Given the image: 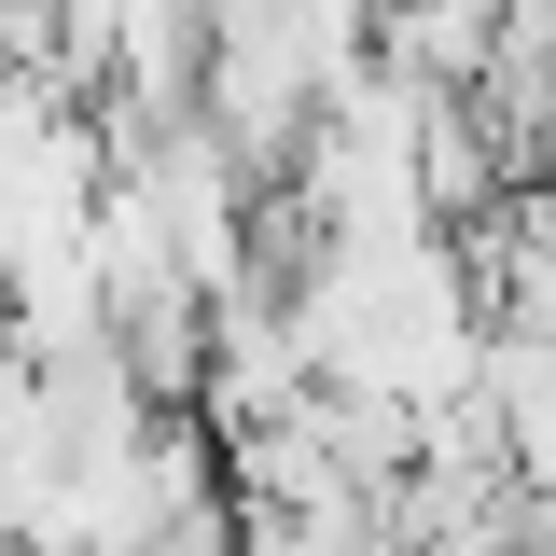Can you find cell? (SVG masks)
<instances>
[{
	"mask_svg": "<svg viewBox=\"0 0 556 556\" xmlns=\"http://www.w3.org/2000/svg\"><path fill=\"white\" fill-rule=\"evenodd\" d=\"M237 556H334V529H292V515H251Z\"/></svg>",
	"mask_w": 556,
	"mask_h": 556,
	"instance_id": "2",
	"label": "cell"
},
{
	"mask_svg": "<svg viewBox=\"0 0 556 556\" xmlns=\"http://www.w3.org/2000/svg\"><path fill=\"white\" fill-rule=\"evenodd\" d=\"M28 417H42V348H28V320H14V306H0V445H14Z\"/></svg>",
	"mask_w": 556,
	"mask_h": 556,
	"instance_id": "1",
	"label": "cell"
}]
</instances>
